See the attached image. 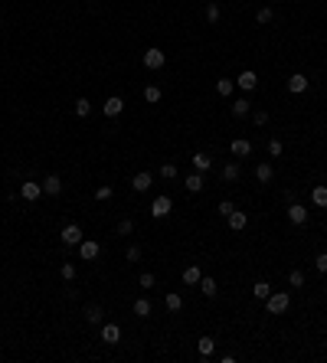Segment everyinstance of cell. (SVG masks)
Instances as JSON below:
<instances>
[{"instance_id": "cell-26", "label": "cell", "mask_w": 327, "mask_h": 363, "mask_svg": "<svg viewBox=\"0 0 327 363\" xmlns=\"http://www.w3.org/2000/svg\"><path fill=\"white\" fill-rule=\"evenodd\" d=\"M193 167H197V173L210 170V167H213V160H210V154H193Z\"/></svg>"}, {"instance_id": "cell-32", "label": "cell", "mask_w": 327, "mask_h": 363, "mask_svg": "<svg viewBox=\"0 0 327 363\" xmlns=\"http://www.w3.org/2000/svg\"><path fill=\"white\" fill-rule=\"evenodd\" d=\"M255 20H259V23H272V20H275V10H272V7H262V10L255 13Z\"/></svg>"}, {"instance_id": "cell-41", "label": "cell", "mask_w": 327, "mask_h": 363, "mask_svg": "<svg viewBox=\"0 0 327 363\" xmlns=\"http://www.w3.org/2000/svg\"><path fill=\"white\" fill-rule=\"evenodd\" d=\"M111 193H115V190H111L108 184H102L99 190H95V200H111Z\"/></svg>"}, {"instance_id": "cell-20", "label": "cell", "mask_w": 327, "mask_h": 363, "mask_svg": "<svg viewBox=\"0 0 327 363\" xmlns=\"http://www.w3.org/2000/svg\"><path fill=\"white\" fill-rule=\"evenodd\" d=\"M311 203H314L317 209H327V187H324V184L311 190Z\"/></svg>"}, {"instance_id": "cell-27", "label": "cell", "mask_w": 327, "mask_h": 363, "mask_svg": "<svg viewBox=\"0 0 327 363\" xmlns=\"http://www.w3.org/2000/svg\"><path fill=\"white\" fill-rule=\"evenodd\" d=\"M200 353H203V357H213V350H216V340L213 337H200Z\"/></svg>"}, {"instance_id": "cell-36", "label": "cell", "mask_w": 327, "mask_h": 363, "mask_svg": "<svg viewBox=\"0 0 327 363\" xmlns=\"http://www.w3.org/2000/svg\"><path fill=\"white\" fill-rule=\"evenodd\" d=\"M115 233H118V236H131V233H134V222H131V219H121Z\"/></svg>"}, {"instance_id": "cell-12", "label": "cell", "mask_w": 327, "mask_h": 363, "mask_svg": "<svg viewBox=\"0 0 327 363\" xmlns=\"http://www.w3.org/2000/svg\"><path fill=\"white\" fill-rule=\"evenodd\" d=\"M288 219L295 222V226H304V222H308V209H304L301 203H291L288 206Z\"/></svg>"}, {"instance_id": "cell-3", "label": "cell", "mask_w": 327, "mask_h": 363, "mask_svg": "<svg viewBox=\"0 0 327 363\" xmlns=\"http://www.w3.org/2000/svg\"><path fill=\"white\" fill-rule=\"evenodd\" d=\"M173 209V200L170 197H154V203H151V216L154 219H164V216H170Z\"/></svg>"}, {"instance_id": "cell-38", "label": "cell", "mask_w": 327, "mask_h": 363, "mask_svg": "<svg viewBox=\"0 0 327 363\" xmlns=\"http://www.w3.org/2000/svg\"><path fill=\"white\" fill-rule=\"evenodd\" d=\"M282 151H285V144L278 141V138H272V141H268V154H272V157H282Z\"/></svg>"}, {"instance_id": "cell-37", "label": "cell", "mask_w": 327, "mask_h": 363, "mask_svg": "<svg viewBox=\"0 0 327 363\" xmlns=\"http://www.w3.org/2000/svg\"><path fill=\"white\" fill-rule=\"evenodd\" d=\"M252 121L259 124V128H262V124H268V111H265V108H255V111H252Z\"/></svg>"}, {"instance_id": "cell-31", "label": "cell", "mask_w": 327, "mask_h": 363, "mask_svg": "<svg viewBox=\"0 0 327 363\" xmlns=\"http://www.w3.org/2000/svg\"><path fill=\"white\" fill-rule=\"evenodd\" d=\"M232 85H236L232 79H219V82H216V92L222 95V99H229V95H232Z\"/></svg>"}, {"instance_id": "cell-18", "label": "cell", "mask_w": 327, "mask_h": 363, "mask_svg": "<svg viewBox=\"0 0 327 363\" xmlns=\"http://www.w3.org/2000/svg\"><path fill=\"white\" fill-rule=\"evenodd\" d=\"M183 285H200V278H203V271H200V265H186L183 268Z\"/></svg>"}, {"instance_id": "cell-16", "label": "cell", "mask_w": 327, "mask_h": 363, "mask_svg": "<svg viewBox=\"0 0 327 363\" xmlns=\"http://www.w3.org/2000/svg\"><path fill=\"white\" fill-rule=\"evenodd\" d=\"M102 340L115 347L118 340H121V327H118V324H105V327H102Z\"/></svg>"}, {"instance_id": "cell-15", "label": "cell", "mask_w": 327, "mask_h": 363, "mask_svg": "<svg viewBox=\"0 0 327 363\" xmlns=\"http://www.w3.org/2000/svg\"><path fill=\"white\" fill-rule=\"evenodd\" d=\"M229 111H232L236 118H246V115H252V102L249 99H236L232 105H229Z\"/></svg>"}, {"instance_id": "cell-40", "label": "cell", "mask_w": 327, "mask_h": 363, "mask_svg": "<svg viewBox=\"0 0 327 363\" xmlns=\"http://www.w3.org/2000/svg\"><path fill=\"white\" fill-rule=\"evenodd\" d=\"M154 282H157V278L151 275V271H141V278H137V285H141V288H154Z\"/></svg>"}, {"instance_id": "cell-28", "label": "cell", "mask_w": 327, "mask_h": 363, "mask_svg": "<svg viewBox=\"0 0 327 363\" xmlns=\"http://www.w3.org/2000/svg\"><path fill=\"white\" fill-rule=\"evenodd\" d=\"M134 314H137V317H151V301H148V298H137V301H134Z\"/></svg>"}, {"instance_id": "cell-13", "label": "cell", "mask_w": 327, "mask_h": 363, "mask_svg": "<svg viewBox=\"0 0 327 363\" xmlns=\"http://www.w3.org/2000/svg\"><path fill=\"white\" fill-rule=\"evenodd\" d=\"M43 193H46V197H59V193H62V180L56 177V173H50V177L43 180Z\"/></svg>"}, {"instance_id": "cell-42", "label": "cell", "mask_w": 327, "mask_h": 363, "mask_svg": "<svg viewBox=\"0 0 327 363\" xmlns=\"http://www.w3.org/2000/svg\"><path fill=\"white\" fill-rule=\"evenodd\" d=\"M124 259H128V262H137V259H141V246H128Z\"/></svg>"}, {"instance_id": "cell-7", "label": "cell", "mask_w": 327, "mask_h": 363, "mask_svg": "<svg viewBox=\"0 0 327 363\" xmlns=\"http://www.w3.org/2000/svg\"><path fill=\"white\" fill-rule=\"evenodd\" d=\"M20 197L30 200V203H36V200L43 197V184H33V180L30 184H20Z\"/></svg>"}, {"instance_id": "cell-22", "label": "cell", "mask_w": 327, "mask_h": 363, "mask_svg": "<svg viewBox=\"0 0 327 363\" xmlns=\"http://www.w3.org/2000/svg\"><path fill=\"white\" fill-rule=\"evenodd\" d=\"M200 291H203L206 298H216V291H219V288H216V278H206V275H203V278H200Z\"/></svg>"}, {"instance_id": "cell-19", "label": "cell", "mask_w": 327, "mask_h": 363, "mask_svg": "<svg viewBox=\"0 0 327 363\" xmlns=\"http://www.w3.org/2000/svg\"><path fill=\"white\" fill-rule=\"evenodd\" d=\"M186 190H190V193H200V190H203V187H206V180H203V173H186Z\"/></svg>"}, {"instance_id": "cell-2", "label": "cell", "mask_w": 327, "mask_h": 363, "mask_svg": "<svg viewBox=\"0 0 327 363\" xmlns=\"http://www.w3.org/2000/svg\"><path fill=\"white\" fill-rule=\"evenodd\" d=\"M288 304H291V298L285 295V291H275V295H268V298H265L268 314H285V311H288Z\"/></svg>"}, {"instance_id": "cell-25", "label": "cell", "mask_w": 327, "mask_h": 363, "mask_svg": "<svg viewBox=\"0 0 327 363\" xmlns=\"http://www.w3.org/2000/svg\"><path fill=\"white\" fill-rule=\"evenodd\" d=\"M164 304H167V311H180L183 308V298H180L177 291H170V295H164Z\"/></svg>"}, {"instance_id": "cell-6", "label": "cell", "mask_w": 327, "mask_h": 363, "mask_svg": "<svg viewBox=\"0 0 327 363\" xmlns=\"http://www.w3.org/2000/svg\"><path fill=\"white\" fill-rule=\"evenodd\" d=\"M236 85H239L242 92H252V88L259 85V75H255L252 69H242V72H239V79H236Z\"/></svg>"}, {"instance_id": "cell-1", "label": "cell", "mask_w": 327, "mask_h": 363, "mask_svg": "<svg viewBox=\"0 0 327 363\" xmlns=\"http://www.w3.org/2000/svg\"><path fill=\"white\" fill-rule=\"evenodd\" d=\"M59 239H62V246H79V242L85 239V233H82V226H79V222H69V226H62Z\"/></svg>"}, {"instance_id": "cell-11", "label": "cell", "mask_w": 327, "mask_h": 363, "mask_svg": "<svg viewBox=\"0 0 327 363\" xmlns=\"http://www.w3.org/2000/svg\"><path fill=\"white\" fill-rule=\"evenodd\" d=\"M151 184H154V177H151L148 170H141L134 180H131V187H134V193H148L151 190Z\"/></svg>"}, {"instance_id": "cell-23", "label": "cell", "mask_w": 327, "mask_h": 363, "mask_svg": "<svg viewBox=\"0 0 327 363\" xmlns=\"http://www.w3.org/2000/svg\"><path fill=\"white\" fill-rule=\"evenodd\" d=\"M102 317H105V311H102L99 304H88L85 308V321L88 324H102Z\"/></svg>"}, {"instance_id": "cell-21", "label": "cell", "mask_w": 327, "mask_h": 363, "mask_svg": "<svg viewBox=\"0 0 327 363\" xmlns=\"http://www.w3.org/2000/svg\"><path fill=\"white\" fill-rule=\"evenodd\" d=\"M272 177H275L272 164H259L255 167V180H259V184H272Z\"/></svg>"}, {"instance_id": "cell-17", "label": "cell", "mask_w": 327, "mask_h": 363, "mask_svg": "<svg viewBox=\"0 0 327 363\" xmlns=\"http://www.w3.org/2000/svg\"><path fill=\"white\" fill-rule=\"evenodd\" d=\"M239 164H236V160H229V164L226 167H222V173H219V177H222V184H236V180H239Z\"/></svg>"}, {"instance_id": "cell-10", "label": "cell", "mask_w": 327, "mask_h": 363, "mask_svg": "<svg viewBox=\"0 0 327 363\" xmlns=\"http://www.w3.org/2000/svg\"><path fill=\"white\" fill-rule=\"evenodd\" d=\"M226 219H229V229H232V233H242V229L249 226V216L242 213V209H232V213H229Z\"/></svg>"}, {"instance_id": "cell-4", "label": "cell", "mask_w": 327, "mask_h": 363, "mask_svg": "<svg viewBox=\"0 0 327 363\" xmlns=\"http://www.w3.org/2000/svg\"><path fill=\"white\" fill-rule=\"evenodd\" d=\"M102 111H105V118H118L124 111V99L121 95H108L105 105H102Z\"/></svg>"}, {"instance_id": "cell-9", "label": "cell", "mask_w": 327, "mask_h": 363, "mask_svg": "<svg viewBox=\"0 0 327 363\" xmlns=\"http://www.w3.org/2000/svg\"><path fill=\"white\" fill-rule=\"evenodd\" d=\"M308 85H311V82H308V75H301V72H295V75L288 79V92H291V95L308 92Z\"/></svg>"}, {"instance_id": "cell-30", "label": "cell", "mask_w": 327, "mask_h": 363, "mask_svg": "<svg viewBox=\"0 0 327 363\" xmlns=\"http://www.w3.org/2000/svg\"><path fill=\"white\" fill-rule=\"evenodd\" d=\"M75 115H79V118H88V115H92V102H88V99H79V102H75Z\"/></svg>"}, {"instance_id": "cell-34", "label": "cell", "mask_w": 327, "mask_h": 363, "mask_svg": "<svg viewBox=\"0 0 327 363\" xmlns=\"http://www.w3.org/2000/svg\"><path fill=\"white\" fill-rule=\"evenodd\" d=\"M59 275L66 278V282H72V278H75V265H72V262H62V265H59Z\"/></svg>"}, {"instance_id": "cell-43", "label": "cell", "mask_w": 327, "mask_h": 363, "mask_svg": "<svg viewBox=\"0 0 327 363\" xmlns=\"http://www.w3.org/2000/svg\"><path fill=\"white\" fill-rule=\"evenodd\" d=\"M232 209H236V206H232V200H222V203L216 206V213H219V216H229Z\"/></svg>"}, {"instance_id": "cell-8", "label": "cell", "mask_w": 327, "mask_h": 363, "mask_svg": "<svg viewBox=\"0 0 327 363\" xmlns=\"http://www.w3.org/2000/svg\"><path fill=\"white\" fill-rule=\"evenodd\" d=\"M99 252H102V246H99V242H92V239H82V242H79V255H82L85 262L99 259Z\"/></svg>"}, {"instance_id": "cell-29", "label": "cell", "mask_w": 327, "mask_h": 363, "mask_svg": "<svg viewBox=\"0 0 327 363\" xmlns=\"http://www.w3.org/2000/svg\"><path fill=\"white\" fill-rule=\"evenodd\" d=\"M252 295H255V298H262V301H265V298L272 295V288H268V282H255V285H252Z\"/></svg>"}, {"instance_id": "cell-14", "label": "cell", "mask_w": 327, "mask_h": 363, "mask_svg": "<svg viewBox=\"0 0 327 363\" xmlns=\"http://www.w3.org/2000/svg\"><path fill=\"white\" fill-rule=\"evenodd\" d=\"M229 151H232L236 157H249V154H252V141H246V138H236V141L229 144Z\"/></svg>"}, {"instance_id": "cell-5", "label": "cell", "mask_w": 327, "mask_h": 363, "mask_svg": "<svg viewBox=\"0 0 327 363\" xmlns=\"http://www.w3.org/2000/svg\"><path fill=\"white\" fill-rule=\"evenodd\" d=\"M164 62H167V56H164V50H157V46H151V50L144 53V66L148 69H164Z\"/></svg>"}, {"instance_id": "cell-39", "label": "cell", "mask_w": 327, "mask_h": 363, "mask_svg": "<svg viewBox=\"0 0 327 363\" xmlns=\"http://www.w3.org/2000/svg\"><path fill=\"white\" fill-rule=\"evenodd\" d=\"M161 177L164 180H173V177H177V164H161Z\"/></svg>"}, {"instance_id": "cell-24", "label": "cell", "mask_w": 327, "mask_h": 363, "mask_svg": "<svg viewBox=\"0 0 327 363\" xmlns=\"http://www.w3.org/2000/svg\"><path fill=\"white\" fill-rule=\"evenodd\" d=\"M304 282H308V275H304L301 268H291V275H288V285H291V288H304Z\"/></svg>"}, {"instance_id": "cell-33", "label": "cell", "mask_w": 327, "mask_h": 363, "mask_svg": "<svg viewBox=\"0 0 327 363\" xmlns=\"http://www.w3.org/2000/svg\"><path fill=\"white\" fill-rule=\"evenodd\" d=\"M144 102H151V105L161 102V88H157V85H148V88H144Z\"/></svg>"}, {"instance_id": "cell-35", "label": "cell", "mask_w": 327, "mask_h": 363, "mask_svg": "<svg viewBox=\"0 0 327 363\" xmlns=\"http://www.w3.org/2000/svg\"><path fill=\"white\" fill-rule=\"evenodd\" d=\"M222 17V10H219V4H206V20L210 23H216V20Z\"/></svg>"}, {"instance_id": "cell-44", "label": "cell", "mask_w": 327, "mask_h": 363, "mask_svg": "<svg viewBox=\"0 0 327 363\" xmlns=\"http://www.w3.org/2000/svg\"><path fill=\"white\" fill-rule=\"evenodd\" d=\"M314 265H317V271H324V275H327V252H321V255H317V259H314Z\"/></svg>"}]
</instances>
